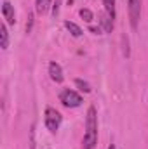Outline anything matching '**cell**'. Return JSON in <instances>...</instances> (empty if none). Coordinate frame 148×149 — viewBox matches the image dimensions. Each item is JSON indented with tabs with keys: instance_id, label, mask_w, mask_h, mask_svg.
<instances>
[{
	"instance_id": "obj_12",
	"label": "cell",
	"mask_w": 148,
	"mask_h": 149,
	"mask_svg": "<svg viewBox=\"0 0 148 149\" xmlns=\"http://www.w3.org/2000/svg\"><path fill=\"white\" fill-rule=\"evenodd\" d=\"M75 85L82 90V92H91V85L87 83V81H84V80H80V78H77L75 80Z\"/></svg>"
},
{
	"instance_id": "obj_2",
	"label": "cell",
	"mask_w": 148,
	"mask_h": 149,
	"mask_svg": "<svg viewBox=\"0 0 148 149\" xmlns=\"http://www.w3.org/2000/svg\"><path fill=\"white\" fill-rule=\"evenodd\" d=\"M59 101L63 102V106L66 108H77L82 104V97L75 92V90H70V88H65L61 94H59Z\"/></svg>"
},
{
	"instance_id": "obj_5",
	"label": "cell",
	"mask_w": 148,
	"mask_h": 149,
	"mask_svg": "<svg viewBox=\"0 0 148 149\" xmlns=\"http://www.w3.org/2000/svg\"><path fill=\"white\" fill-rule=\"evenodd\" d=\"M2 14H4V19L9 23V24H14L16 23V14H14V7L11 5V2H4L2 5Z\"/></svg>"
},
{
	"instance_id": "obj_6",
	"label": "cell",
	"mask_w": 148,
	"mask_h": 149,
	"mask_svg": "<svg viewBox=\"0 0 148 149\" xmlns=\"http://www.w3.org/2000/svg\"><path fill=\"white\" fill-rule=\"evenodd\" d=\"M49 74H51V78L56 83H61L63 81V70H61V66L58 63H51L49 64Z\"/></svg>"
},
{
	"instance_id": "obj_13",
	"label": "cell",
	"mask_w": 148,
	"mask_h": 149,
	"mask_svg": "<svg viewBox=\"0 0 148 149\" xmlns=\"http://www.w3.org/2000/svg\"><path fill=\"white\" fill-rule=\"evenodd\" d=\"M80 17H82L84 21L91 23V21H92V12H91L89 9H80Z\"/></svg>"
},
{
	"instance_id": "obj_14",
	"label": "cell",
	"mask_w": 148,
	"mask_h": 149,
	"mask_svg": "<svg viewBox=\"0 0 148 149\" xmlns=\"http://www.w3.org/2000/svg\"><path fill=\"white\" fill-rule=\"evenodd\" d=\"M59 3H61V0H54V5H52V16H54V17H56L58 12H59Z\"/></svg>"
},
{
	"instance_id": "obj_8",
	"label": "cell",
	"mask_w": 148,
	"mask_h": 149,
	"mask_svg": "<svg viewBox=\"0 0 148 149\" xmlns=\"http://www.w3.org/2000/svg\"><path fill=\"white\" fill-rule=\"evenodd\" d=\"M0 38H2L0 47H2V49H7V45H9V33H7V26H5V24L0 26Z\"/></svg>"
},
{
	"instance_id": "obj_3",
	"label": "cell",
	"mask_w": 148,
	"mask_h": 149,
	"mask_svg": "<svg viewBox=\"0 0 148 149\" xmlns=\"http://www.w3.org/2000/svg\"><path fill=\"white\" fill-rule=\"evenodd\" d=\"M59 125H61V113L56 111L54 108H47L45 109V127L54 134L58 132Z\"/></svg>"
},
{
	"instance_id": "obj_4",
	"label": "cell",
	"mask_w": 148,
	"mask_h": 149,
	"mask_svg": "<svg viewBox=\"0 0 148 149\" xmlns=\"http://www.w3.org/2000/svg\"><path fill=\"white\" fill-rule=\"evenodd\" d=\"M140 12H141V0H129V19H131V26L134 30L138 28Z\"/></svg>"
},
{
	"instance_id": "obj_10",
	"label": "cell",
	"mask_w": 148,
	"mask_h": 149,
	"mask_svg": "<svg viewBox=\"0 0 148 149\" xmlns=\"http://www.w3.org/2000/svg\"><path fill=\"white\" fill-rule=\"evenodd\" d=\"M65 26H66V30H68L73 37H80V35H82V30H80L75 23H72V21H66V23H65Z\"/></svg>"
},
{
	"instance_id": "obj_7",
	"label": "cell",
	"mask_w": 148,
	"mask_h": 149,
	"mask_svg": "<svg viewBox=\"0 0 148 149\" xmlns=\"http://www.w3.org/2000/svg\"><path fill=\"white\" fill-rule=\"evenodd\" d=\"M99 23L103 24V30H105L106 33H110L111 30H113V19H111V17L108 16V14H106V12L99 16Z\"/></svg>"
},
{
	"instance_id": "obj_9",
	"label": "cell",
	"mask_w": 148,
	"mask_h": 149,
	"mask_svg": "<svg viewBox=\"0 0 148 149\" xmlns=\"http://www.w3.org/2000/svg\"><path fill=\"white\" fill-rule=\"evenodd\" d=\"M103 5H105L106 14L111 19H115V0H103Z\"/></svg>"
},
{
	"instance_id": "obj_15",
	"label": "cell",
	"mask_w": 148,
	"mask_h": 149,
	"mask_svg": "<svg viewBox=\"0 0 148 149\" xmlns=\"http://www.w3.org/2000/svg\"><path fill=\"white\" fill-rule=\"evenodd\" d=\"M108 149H115V146H113V144H111V146H110V148H108Z\"/></svg>"
},
{
	"instance_id": "obj_11",
	"label": "cell",
	"mask_w": 148,
	"mask_h": 149,
	"mask_svg": "<svg viewBox=\"0 0 148 149\" xmlns=\"http://www.w3.org/2000/svg\"><path fill=\"white\" fill-rule=\"evenodd\" d=\"M49 7H51V0H37V12L38 14L47 12Z\"/></svg>"
},
{
	"instance_id": "obj_1",
	"label": "cell",
	"mask_w": 148,
	"mask_h": 149,
	"mask_svg": "<svg viewBox=\"0 0 148 149\" xmlns=\"http://www.w3.org/2000/svg\"><path fill=\"white\" fill-rule=\"evenodd\" d=\"M98 142V120H96V108L87 109L85 118V134H84V149H94Z\"/></svg>"
}]
</instances>
